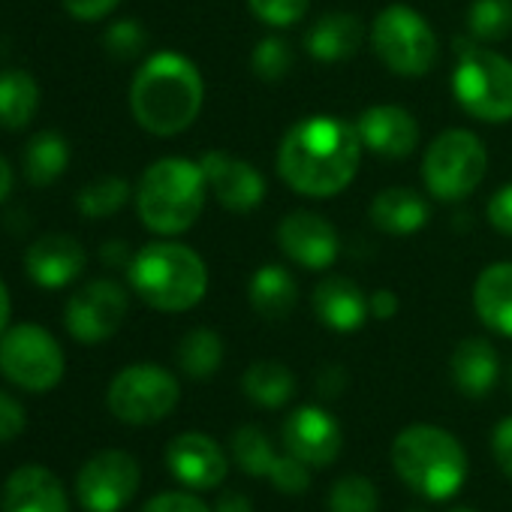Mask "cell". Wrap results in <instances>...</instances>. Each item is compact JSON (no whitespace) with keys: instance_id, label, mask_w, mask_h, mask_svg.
<instances>
[{"instance_id":"cell-1","label":"cell","mask_w":512,"mask_h":512,"mask_svg":"<svg viewBox=\"0 0 512 512\" xmlns=\"http://www.w3.org/2000/svg\"><path fill=\"white\" fill-rule=\"evenodd\" d=\"M362 151L365 145L356 124L335 115H311L284 133L278 175L299 196L332 199L353 184Z\"/></svg>"},{"instance_id":"cell-2","label":"cell","mask_w":512,"mask_h":512,"mask_svg":"<svg viewBox=\"0 0 512 512\" xmlns=\"http://www.w3.org/2000/svg\"><path fill=\"white\" fill-rule=\"evenodd\" d=\"M205 103L199 67L181 52L148 55L130 82V115L151 136H178L196 124Z\"/></svg>"},{"instance_id":"cell-3","label":"cell","mask_w":512,"mask_h":512,"mask_svg":"<svg viewBox=\"0 0 512 512\" xmlns=\"http://www.w3.org/2000/svg\"><path fill=\"white\" fill-rule=\"evenodd\" d=\"M130 290L154 311L184 314L208 293L205 260L181 241H151L133 253L127 269Z\"/></svg>"},{"instance_id":"cell-4","label":"cell","mask_w":512,"mask_h":512,"mask_svg":"<svg viewBox=\"0 0 512 512\" xmlns=\"http://www.w3.org/2000/svg\"><path fill=\"white\" fill-rule=\"evenodd\" d=\"M392 467L398 479L428 500H449L467 482V452L446 428L416 422L392 440Z\"/></svg>"},{"instance_id":"cell-5","label":"cell","mask_w":512,"mask_h":512,"mask_svg":"<svg viewBox=\"0 0 512 512\" xmlns=\"http://www.w3.org/2000/svg\"><path fill=\"white\" fill-rule=\"evenodd\" d=\"M208 199V181L199 163L187 157L154 160L136 184V211L145 229L157 235L187 232Z\"/></svg>"},{"instance_id":"cell-6","label":"cell","mask_w":512,"mask_h":512,"mask_svg":"<svg viewBox=\"0 0 512 512\" xmlns=\"http://www.w3.org/2000/svg\"><path fill=\"white\" fill-rule=\"evenodd\" d=\"M452 94L458 106L485 124L512 121V61L476 40H455Z\"/></svg>"},{"instance_id":"cell-7","label":"cell","mask_w":512,"mask_h":512,"mask_svg":"<svg viewBox=\"0 0 512 512\" xmlns=\"http://www.w3.org/2000/svg\"><path fill=\"white\" fill-rule=\"evenodd\" d=\"M371 49L386 70L401 79H422L437 64V37L431 25L407 4H389L371 25Z\"/></svg>"},{"instance_id":"cell-8","label":"cell","mask_w":512,"mask_h":512,"mask_svg":"<svg viewBox=\"0 0 512 512\" xmlns=\"http://www.w3.org/2000/svg\"><path fill=\"white\" fill-rule=\"evenodd\" d=\"M0 374L25 392H52L67 374L58 338L37 323H16L0 335Z\"/></svg>"},{"instance_id":"cell-9","label":"cell","mask_w":512,"mask_h":512,"mask_svg":"<svg viewBox=\"0 0 512 512\" xmlns=\"http://www.w3.org/2000/svg\"><path fill=\"white\" fill-rule=\"evenodd\" d=\"M488 172V151L482 139L470 130H446L440 133L425 157H422V178L434 199L458 202L470 196Z\"/></svg>"},{"instance_id":"cell-10","label":"cell","mask_w":512,"mask_h":512,"mask_svg":"<svg viewBox=\"0 0 512 512\" xmlns=\"http://www.w3.org/2000/svg\"><path fill=\"white\" fill-rule=\"evenodd\" d=\"M178 398V377L154 362L127 365L106 389V407L124 425H154L178 407Z\"/></svg>"},{"instance_id":"cell-11","label":"cell","mask_w":512,"mask_h":512,"mask_svg":"<svg viewBox=\"0 0 512 512\" xmlns=\"http://www.w3.org/2000/svg\"><path fill=\"white\" fill-rule=\"evenodd\" d=\"M127 311H130L127 290L112 278H97L70 296L64 308V326L73 341L94 347L109 341L124 326Z\"/></svg>"},{"instance_id":"cell-12","label":"cell","mask_w":512,"mask_h":512,"mask_svg":"<svg viewBox=\"0 0 512 512\" xmlns=\"http://www.w3.org/2000/svg\"><path fill=\"white\" fill-rule=\"evenodd\" d=\"M142 467L124 449H103L76 476V497L85 512H121L139 491Z\"/></svg>"},{"instance_id":"cell-13","label":"cell","mask_w":512,"mask_h":512,"mask_svg":"<svg viewBox=\"0 0 512 512\" xmlns=\"http://www.w3.org/2000/svg\"><path fill=\"white\" fill-rule=\"evenodd\" d=\"M281 443L287 455L308 467H329L344 449V431L338 419L323 407H299L287 416L281 428Z\"/></svg>"},{"instance_id":"cell-14","label":"cell","mask_w":512,"mask_h":512,"mask_svg":"<svg viewBox=\"0 0 512 512\" xmlns=\"http://www.w3.org/2000/svg\"><path fill=\"white\" fill-rule=\"evenodd\" d=\"M278 244L287 260L308 272H326L335 266L341 253L338 229L314 214V211H293L278 223Z\"/></svg>"},{"instance_id":"cell-15","label":"cell","mask_w":512,"mask_h":512,"mask_svg":"<svg viewBox=\"0 0 512 512\" xmlns=\"http://www.w3.org/2000/svg\"><path fill=\"white\" fill-rule=\"evenodd\" d=\"M199 166L208 181V193L235 214L253 211L266 196V178L247 160L229 157L223 151H205L199 157Z\"/></svg>"},{"instance_id":"cell-16","label":"cell","mask_w":512,"mask_h":512,"mask_svg":"<svg viewBox=\"0 0 512 512\" xmlns=\"http://www.w3.org/2000/svg\"><path fill=\"white\" fill-rule=\"evenodd\" d=\"M166 467L181 485L193 491H211L226 479L229 461L214 437L202 431H184L169 440Z\"/></svg>"},{"instance_id":"cell-17","label":"cell","mask_w":512,"mask_h":512,"mask_svg":"<svg viewBox=\"0 0 512 512\" xmlns=\"http://www.w3.org/2000/svg\"><path fill=\"white\" fill-rule=\"evenodd\" d=\"M88 263L82 241L70 232H46L25 253V272L43 290L70 287Z\"/></svg>"},{"instance_id":"cell-18","label":"cell","mask_w":512,"mask_h":512,"mask_svg":"<svg viewBox=\"0 0 512 512\" xmlns=\"http://www.w3.org/2000/svg\"><path fill=\"white\" fill-rule=\"evenodd\" d=\"M356 130L362 136L365 151L386 157V160H404L416 151L419 145V124L416 118L392 103H380V106H368L359 121Z\"/></svg>"},{"instance_id":"cell-19","label":"cell","mask_w":512,"mask_h":512,"mask_svg":"<svg viewBox=\"0 0 512 512\" xmlns=\"http://www.w3.org/2000/svg\"><path fill=\"white\" fill-rule=\"evenodd\" d=\"M311 305L323 326H329L332 332H344V335L359 332L365 320L371 317L365 290L344 275L323 278L311 293Z\"/></svg>"},{"instance_id":"cell-20","label":"cell","mask_w":512,"mask_h":512,"mask_svg":"<svg viewBox=\"0 0 512 512\" xmlns=\"http://www.w3.org/2000/svg\"><path fill=\"white\" fill-rule=\"evenodd\" d=\"M4 512H70V497L49 467L25 464L7 476Z\"/></svg>"},{"instance_id":"cell-21","label":"cell","mask_w":512,"mask_h":512,"mask_svg":"<svg viewBox=\"0 0 512 512\" xmlns=\"http://www.w3.org/2000/svg\"><path fill=\"white\" fill-rule=\"evenodd\" d=\"M362 43H365V25L353 13H326L305 34L308 55L323 64L350 61L362 49Z\"/></svg>"},{"instance_id":"cell-22","label":"cell","mask_w":512,"mask_h":512,"mask_svg":"<svg viewBox=\"0 0 512 512\" xmlns=\"http://www.w3.org/2000/svg\"><path fill=\"white\" fill-rule=\"evenodd\" d=\"M449 374H452V383L461 395L482 398L500 380L497 350L485 338H467L455 347V353L449 359Z\"/></svg>"},{"instance_id":"cell-23","label":"cell","mask_w":512,"mask_h":512,"mask_svg":"<svg viewBox=\"0 0 512 512\" xmlns=\"http://www.w3.org/2000/svg\"><path fill=\"white\" fill-rule=\"evenodd\" d=\"M473 311L479 323L512 338V263H491L473 284Z\"/></svg>"},{"instance_id":"cell-24","label":"cell","mask_w":512,"mask_h":512,"mask_svg":"<svg viewBox=\"0 0 512 512\" xmlns=\"http://www.w3.org/2000/svg\"><path fill=\"white\" fill-rule=\"evenodd\" d=\"M368 217L386 235H413L428 223L431 205L410 187H386L371 199Z\"/></svg>"},{"instance_id":"cell-25","label":"cell","mask_w":512,"mask_h":512,"mask_svg":"<svg viewBox=\"0 0 512 512\" xmlns=\"http://www.w3.org/2000/svg\"><path fill=\"white\" fill-rule=\"evenodd\" d=\"M247 302L263 320L281 323L293 314V308L299 302V284H296L293 272L278 263L260 266L247 284Z\"/></svg>"},{"instance_id":"cell-26","label":"cell","mask_w":512,"mask_h":512,"mask_svg":"<svg viewBox=\"0 0 512 512\" xmlns=\"http://www.w3.org/2000/svg\"><path fill=\"white\" fill-rule=\"evenodd\" d=\"M40 82L22 70V67H10L0 70V127L19 133L25 127L34 124L37 112H40Z\"/></svg>"},{"instance_id":"cell-27","label":"cell","mask_w":512,"mask_h":512,"mask_svg":"<svg viewBox=\"0 0 512 512\" xmlns=\"http://www.w3.org/2000/svg\"><path fill=\"white\" fill-rule=\"evenodd\" d=\"M67 166H70V142L58 130H40L28 139L22 154V169L34 187L55 184L67 172Z\"/></svg>"},{"instance_id":"cell-28","label":"cell","mask_w":512,"mask_h":512,"mask_svg":"<svg viewBox=\"0 0 512 512\" xmlns=\"http://www.w3.org/2000/svg\"><path fill=\"white\" fill-rule=\"evenodd\" d=\"M241 389L244 395L256 404V407H266V410H281L293 395H296V374L275 359H263V362H253L244 377H241Z\"/></svg>"},{"instance_id":"cell-29","label":"cell","mask_w":512,"mask_h":512,"mask_svg":"<svg viewBox=\"0 0 512 512\" xmlns=\"http://www.w3.org/2000/svg\"><path fill=\"white\" fill-rule=\"evenodd\" d=\"M178 368L190 377V380H208L217 374V368L223 365V338L214 329H190L175 350Z\"/></svg>"},{"instance_id":"cell-30","label":"cell","mask_w":512,"mask_h":512,"mask_svg":"<svg viewBox=\"0 0 512 512\" xmlns=\"http://www.w3.org/2000/svg\"><path fill=\"white\" fill-rule=\"evenodd\" d=\"M229 452H232V461L244 470V473H250V476H266L269 479V473H272V467L278 464V452H275V446H272V440L266 437V431L263 428H256V425H241V428H235V434H232V440H229Z\"/></svg>"},{"instance_id":"cell-31","label":"cell","mask_w":512,"mask_h":512,"mask_svg":"<svg viewBox=\"0 0 512 512\" xmlns=\"http://www.w3.org/2000/svg\"><path fill=\"white\" fill-rule=\"evenodd\" d=\"M133 196L130 190V181L121 178V175H103L91 184H85L76 196V208L82 217H91V220H103V217H112L118 214L127 199Z\"/></svg>"},{"instance_id":"cell-32","label":"cell","mask_w":512,"mask_h":512,"mask_svg":"<svg viewBox=\"0 0 512 512\" xmlns=\"http://www.w3.org/2000/svg\"><path fill=\"white\" fill-rule=\"evenodd\" d=\"M467 31L476 43H500L512 34V0H473L467 10Z\"/></svg>"},{"instance_id":"cell-33","label":"cell","mask_w":512,"mask_h":512,"mask_svg":"<svg viewBox=\"0 0 512 512\" xmlns=\"http://www.w3.org/2000/svg\"><path fill=\"white\" fill-rule=\"evenodd\" d=\"M380 491L368 476H341L329 491V512H377Z\"/></svg>"},{"instance_id":"cell-34","label":"cell","mask_w":512,"mask_h":512,"mask_svg":"<svg viewBox=\"0 0 512 512\" xmlns=\"http://www.w3.org/2000/svg\"><path fill=\"white\" fill-rule=\"evenodd\" d=\"M293 64H296V55H293L290 43L281 40V37L260 40V43H256V49H253V55H250V70H253L256 79H263V82L287 79Z\"/></svg>"},{"instance_id":"cell-35","label":"cell","mask_w":512,"mask_h":512,"mask_svg":"<svg viewBox=\"0 0 512 512\" xmlns=\"http://www.w3.org/2000/svg\"><path fill=\"white\" fill-rule=\"evenodd\" d=\"M103 49L115 61H136L148 49V34L136 19H118L103 31Z\"/></svg>"},{"instance_id":"cell-36","label":"cell","mask_w":512,"mask_h":512,"mask_svg":"<svg viewBox=\"0 0 512 512\" xmlns=\"http://www.w3.org/2000/svg\"><path fill=\"white\" fill-rule=\"evenodd\" d=\"M247 7L269 28H293L308 16L311 0H247Z\"/></svg>"},{"instance_id":"cell-37","label":"cell","mask_w":512,"mask_h":512,"mask_svg":"<svg viewBox=\"0 0 512 512\" xmlns=\"http://www.w3.org/2000/svg\"><path fill=\"white\" fill-rule=\"evenodd\" d=\"M269 479H272V485H275L278 491H284V494H302V491L311 488L308 464H302L299 458H293V455H287V452L278 458V464L272 467Z\"/></svg>"},{"instance_id":"cell-38","label":"cell","mask_w":512,"mask_h":512,"mask_svg":"<svg viewBox=\"0 0 512 512\" xmlns=\"http://www.w3.org/2000/svg\"><path fill=\"white\" fill-rule=\"evenodd\" d=\"M25 428H28V413L22 401H16V395H10L7 389H0V443L16 440Z\"/></svg>"},{"instance_id":"cell-39","label":"cell","mask_w":512,"mask_h":512,"mask_svg":"<svg viewBox=\"0 0 512 512\" xmlns=\"http://www.w3.org/2000/svg\"><path fill=\"white\" fill-rule=\"evenodd\" d=\"M142 512H211V509L196 494H187V491H163V494L151 497L142 506Z\"/></svg>"},{"instance_id":"cell-40","label":"cell","mask_w":512,"mask_h":512,"mask_svg":"<svg viewBox=\"0 0 512 512\" xmlns=\"http://www.w3.org/2000/svg\"><path fill=\"white\" fill-rule=\"evenodd\" d=\"M485 217L500 235H512V181L494 190V196L485 205Z\"/></svg>"},{"instance_id":"cell-41","label":"cell","mask_w":512,"mask_h":512,"mask_svg":"<svg viewBox=\"0 0 512 512\" xmlns=\"http://www.w3.org/2000/svg\"><path fill=\"white\" fill-rule=\"evenodd\" d=\"M61 4L76 22H100L118 10L121 0H61Z\"/></svg>"},{"instance_id":"cell-42","label":"cell","mask_w":512,"mask_h":512,"mask_svg":"<svg viewBox=\"0 0 512 512\" xmlns=\"http://www.w3.org/2000/svg\"><path fill=\"white\" fill-rule=\"evenodd\" d=\"M491 452L497 467L512 479V416L500 419L491 431Z\"/></svg>"},{"instance_id":"cell-43","label":"cell","mask_w":512,"mask_h":512,"mask_svg":"<svg viewBox=\"0 0 512 512\" xmlns=\"http://www.w3.org/2000/svg\"><path fill=\"white\" fill-rule=\"evenodd\" d=\"M100 260H103V266H109V269H130L133 253H130L127 241H121V238H109V241L100 247Z\"/></svg>"},{"instance_id":"cell-44","label":"cell","mask_w":512,"mask_h":512,"mask_svg":"<svg viewBox=\"0 0 512 512\" xmlns=\"http://www.w3.org/2000/svg\"><path fill=\"white\" fill-rule=\"evenodd\" d=\"M368 308L374 320H392L398 314V296L392 290H374L368 296Z\"/></svg>"},{"instance_id":"cell-45","label":"cell","mask_w":512,"mask_h":512,"mask_svg":"<svg viewBox=\"0 0 512 512\" xmlns=\"http://www.w3.org/2000/svg\"><path fill=\"white\" fill-rule=\"evenodd\" d=\"M344 386H347V371H344V368H338V365L323 368V371H320V377H317V389H320V395H326V398L341 395V392H344Z\"/></svg>"},{"instance_id":"cell-46","label":"cell","mask_w":512,"mask_h":512,"mask_svg":"<svg viewBox=\"0 0 512 512\" xmlns=\"http://www.w3.org/2000/svg\"><path fill=\"white\" fill-rule=\"evenodd\" d=\"M211 512H256L253 509V503L244 497V494H238V491H226V494H220L217 497V503H214V509Z\"/></svg>"},{"instance_id":"cell-47","label":"cell","mask_w":512,"mask_h":512,"mask_svg":"<svg viewBox=\"0 0 512 512\" xmlns=\"http://www.w3.org/2000/svg\"><path fill=\"white\" fill-rule=\"evenodd\" d=\"M13 184H16L13 166L4 154H0V202H7V196L13 193Z\"/></svg>"},{"instance_id":"cell-48","label":"cell","mask_w":512,"mask_h":512,"mask_svg":"<svg viewBox=\"0 0 512 512\" xmlns=\"http://www.w3.org/2000/svg\"><path fill=\"white\" fill-rule=\"evenodd\" d=\"M10 311H13V302H10V290L4 284V278H0V335H4L10 329Z\"/></svg>"},{"instance_id":"cell-49","label":"cell","mask_w":512,"mask_h":512,"mask_svg":"<svg viewBox=\"0 0 512 512\" xmlns=\"http://www.w3.org/2000/svg\"><path fill=\"white\" fill-rule=\"evenodd\" d=\"M449 512H476V509H470V506H455V509H449Z\"/></svg>"},{"instance_id":"cell-50","label":"cell","mask_w":512,"mask_h":512,"mask_svg":"<svg viewBox=\"0 0 512 512\" xmlns=\"http://www.w3.org/2000/svg\"><path fill=\"white\" fill-rule=\"evenodd\" d=\"M509 392H512V365H509Z\"/></svg>"}]
</instances>
